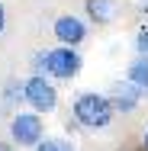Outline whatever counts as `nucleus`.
<instances>
[{
	"instance_id": "423d86ee",
	"label": "nucleus",
	"mask_w": 148,
	"mask_h": 151,
	"mask_svg": "<svg viewBox=\"0 0 148 151\" xmlns=\"http://www.w3.org/2000/svg\"><path fill=\"white\" fill-rule=\"evenodd\" d=\"M87 13L97 23H110L116 16V0H87Z\"/></svg>"
},
{
	"instance_id": "39448f33",
	"label": "nucleus",
	"mask_w": 148,
	"mask_h": 151,
	"mask_svg": "<svg viewBox=\"0 0 148 151\" xmlns=\"http://www.w3.org/2000/svg\"><path fill=\"white\" fill-rule=\"evenodd\" d=\"M55 35L64 45H74V42L84 39V23L74 19V16H61V19H55Z\"/></svg>"
},
{
	"instance_id": "0eeeda50",
	"label": "nucleus",
	"mask_w": 148,
	"mask_h": 151,
	"mask_svg": "<svg viewBox=\"0 0 148 151\" xmlns=\"http://www.w3.org/2000/svg\"><path fill=\"white\" fill-rule=\"evenodd\" d=\"M129 81L139 84L142 90H148V61H135V64L129 68Z\"/></svg>"
},
{
	"instance_id": "f257e3e1",
	"label": "nucleus",
	"mask_w": 148,
	"mask_h": 151,
	"mask_svg": "<svg viewBox=\"0 0 148 151\" xmlns=\"http://www.w3.org/2000/svg\"><path fill=\"white\" fill-rule=\"evenodd\" d=\"M74 116L81 125L87 129H103L106 122L113 119V103L106 96H97V93H84L77 103H74Z\"/></svg>"
},
{
	"instance_id": "1a4fd4ad",
	"label": "nucleus",
	"mask_w": 148,
	"mask_h": 151,
	"mask_svg": "<svg viewBox=\"0 0 148 151\" xmlns=\"http://www.w3.org/2000/svg\"><path fill=\"white\" fill-rule=\"evenodd\" d=\"M35 151H71V145H68V142H55V138H48V142H39Z\"/></svg>"
},
{
	"instance_id": "f8f14e48",
	"label": "nucleus",
	"mask_w": 148,
	"mask_h": 151,
	"mask_svg": "<svg viewBox=\"0 0 148 151\" xmlns=\"http://www.w3.org/2000/svg\"><path fill=\"white\" fill-rule=\"evenodd\" d=\"M145 148H148V135H145Z\"/></svg>"
},
{
	"instance_id": "7ed1b4c3",
	"label": "nucleus",
	"mask_w": 148,
	"mask_h": 151,
	"mask_svg": "<svg viewBox=\"0 0 148 151\" xmlns=\"http://www.w3.org/2000/svg\"><path fill=\"white\" fill-rule=\"evenodd\" d=\"M45 68L55 74V77H74L77 68H81V58L71 52V48H55L45 55Z\"/></svg>"
},
{
	"instance_id": "20e7f679",
	"label": "nucleus",
	"mask_w": 148,
	"mask_h": 151,
	"mask_svg": "<svg viewBox=\"0 0 148 151\" xmlns=\"http://www.w3.org/2000/svg\"><path fill=\"white\" fill-rule=\"evenodd\" d=\"M13 138L19 145H39V138H42V122H39V116L19 113L13 119Z\"/></svg>"
},
{
	"instance_id": "f03ea898",
	"label": "nucleus",
	"mask_w": 148,
	"mask_h": 151,
	"mask_svg": "<svg viewBox=\"0 0 148 151\" xmlns=\"http://www.w3.org/2000/svg\"><path fill=\"white\" fill-rule=\"evenodd\" d=\"M26 100H29L39 113H48V109H55V103H58L55 87H52L45 77H32L29 84H26Z\"/></svg>"
},
{
	"instance_id": "9b49d317",
	"label": "nucleus",
	"mask_w": 148,
	"mask_h": 151,
	"mask_svg": "<svg viewBox=\"0 0 148 151\" xmlns=\"http://www.w3.org/2000/svg\"><path fill=\"white\" fill-rule=\"evenodd\" d=\"M0 32H3V6H0Z\"/></svg>"
},
{
	"instance_id": "6e6552de",
	"label": "nucleus",
	"mask_w": 148,
	"mask_h": 151,
	"mask_svg": "<svg viewBox=\"0 0 148 151\" xmlns=\"http://www.w3.org/2000/svg\"><path fill=\"white\" fill-rule=\"evenodd\" d=\"M113 103H116L119 109H132V106H135V93H132V90H119Z\"/></svg>"
},
{
	"instance_id": "9d476101",
	"label": "nucleus",
	"mask_w": 148,
	"mask_h": 151,
	"mask_svg": "<svg viewBox=\"0 0 148 151\" xmlns=\"http://www.w3.org/2000/svg\"><path fill=\"white\" fill-rule=\"evenodd\" d=\"M139 52H142V55H148V29L139 35Z\"/></svg>"
}]
</instances>
